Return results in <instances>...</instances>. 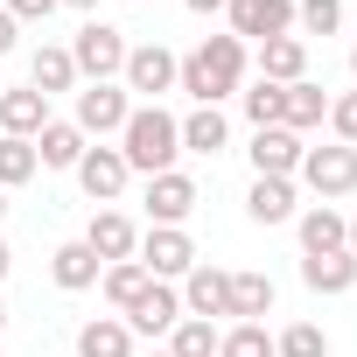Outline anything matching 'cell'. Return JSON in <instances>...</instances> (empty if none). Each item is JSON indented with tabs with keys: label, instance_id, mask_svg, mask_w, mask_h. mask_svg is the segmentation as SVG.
Returning <instances> with one entry per match:
<instances>
[{
	"label": "cell",
	"instance_id": "cell-41",
	"mask_svg": "<svg viewBox=\"0 0 357 357\" xmlns=\"http://www.w3.org/2000/svg\"><path fill=\"white\" fill-rule=\"evenodd\" d=\"M350 77H357V43H350Z\"/></svg>",
	"mask_w": 357,
	"mask_h": 357
},
{
	"label": "cell",
	"instance_id": "cell-1",
	"mask_svg": "<svg viewBox=\"0 0 357 357\" xmlns=\"http://www.w3.org/2000/svg\"><path fill=\"white\" fill-rule=\"evenodd\" d=\"M245 84V43L238 36H204L183 63H175V91H190L197 105H218Z\"/></svg>",
	"mask_w": 357,
	"mask_h": 357
},
{
	"label": "cell",
	"instance_id": "cell-34",
	"mask_svg": "<svg viewBox=\"0 0 357 357\" xmlns=\"http://www.w3.org/2000/svg\"><path fill=\"white\" fill-rule=\"evenodd\" d=\"M329 126H336V140H343V147H357V91L329 98Z\"/></svg>",
	"mask_w": 357,
	"mask_h": 357
},
{
	"label": "cell",
	"instance_id": "cell-23",
	"mask_svg": "<svg viewBox=\"0 0 357 357\" xmlns=\"http://www.w3.org/2000/svg\"><path fill=\"white\" fill-rule=\"evenodd\" d=\"M77 357H133V329L119 315H91L77 329Z\"/></svg>",
	"mask_w": 357,
	"mask_h": 357
},
{
	"label": "cell",
	"instance_id": "cell-22",
	"mask_svg": "<svg viewBox=\"0 0 357 357\" xmlns=\"http://www.w3.org/2000/svg\"><path fill=\"white\" fill-rule=\"evenodd\" d=\"M84 147H91V140H84L70 119H50V126L36 133V161H43V168H77V161H84Z\"/></svg>",
	"mask_w": 357,
	"mask_h": 357
},
{
	"label": "cell",
	"instance_id": "cell-11",
	"mask_svg": "<svg viewBox=\"0 0 357 357\" xmlns=\"http://www.w3.org/2000/svg\"><path fill=\"white\" fill-rule=\"evenodd\" d=\"M183 315H204V322L231 315V266H211V259H197V266L183 273Z\"/></svg>",
	"mask_w": 357,
	"mask_h": 357
},
{
	"label": "cell",
	"instance_id": "cell-18",
	"mask_svg": "<svg viewBox=\"0 0 357 357\" xmlns=\"http://www.w3.org/2000/svg\"><path fill=\"white\" fill-rule=\"evenodd\" d=\"M294 231H301V259H308V252H343L350 218H343L336 204H308V211L294 218Z\"/></svg>",
	"mask_w": 357,
	"mask_h": 357
},
{
	"label": "cell",
	"instance_id": "cell-30",
	"mask_svg": "<svg viewBox=\"0 0 357 357\" xmlns=\"http://www.w3.org/2000/svg\"><path fill=\"white\" fill-rule=\"evenodd\" d=\"M238 105H245V119H252V133L259 126H280V112H287V84H252V91H238Z\"/></svg>",
	"mask_w": 357,
	"mask_h": 357
},
{
	"label": "cell",
	"instance_id": "cell-3",
	"mask_svg": "<svg viewBox=\"0 0 357 357\" xmlns=\"http://www.w3.org/2000/svg\"><path fill=\"white\" fill-rule=\"evenodd\" d=\"M70 63H77V77H84V84H112V77L126 70V36H119L112 22H98V15H91V22L77 29V43H70Z\"/></svg>",
	"mask_w": 357,
	"mask_h": 357
},
{
	"label": "cell",
	"instance_id": "cell-12",
	"mask_svg": "<svg viewBox=\"0 0 357 357\" xmlns=\"http://www.w3.org/2000/svg\"><path fill=\"white\" fill-rule=\"evenodd\" d=\"M133 336H168L175 322H183V287H175V280H147V294L119 315Z\"/></svg>",
	"mask_w": 357,
	"mask_h": 357
},
{
	"label": "cell",
	"instance_id": "cell-19",
	"mask_svg": "<svg viewBox=\"0 0 357 357\" xmlns=\"http://www.w3.org/2000/svg\"><path fill=\"white\" fill-rule=\"evenodd\" d=\"M259 77H266V84H301V77H308V43H301V36L259 43Z\"/></svg>",
	"mask_w": 357,
	"mask_h": 357
},
{
	"label": "cell",
	"instance_id": "cell-24",
	"mask_svg": "<svg viewBox=\"0 0 357 357\" xmlns=\"http://www.w3.org/2000/svg\"><path fill=\"white\" fill-rule=\"evenodd\" d=\"M322 119H329V91H322L315 77L287 84V112H280V126H287V133H308V126H322Z\"/></svg>",
	"mask_w": 357,
	"mask_h": 357
},
{
	"label": "cell",
	"instance_id": "cell-7",
	"mask_svg": "<svg viewBox=\"0 0 357 357\" xmlns=\"http://www.w3.org/2000/svg\"><path fill=\"white\" fill-rule=\"evenodd\" d=\"M126 112H133L126 84H84V91H77V112H70V126H77L84 140H112V133L126 126Z\"/></svg>",
	"mask_w": 357,
	"mask_h": 357
},
{
	"label": "cell",
	"instance_id": "cell-25",
	"mask_svg": "<svg viewBox=\"0 0 357 357\" xmlns=\"http://www.w3.org/2000/svg\"><path fill=\"white\" fill-rule=\"evenodd\" d=\"M225 140H231V126H225L218 105H197L183 119V154H225Z\"/></svg>",
	"mask_w": 357,
	"mask_h": 357
},
{
	"label": "cell",
	"instance_id": "cell-4",
	"mask_svg": "<svg viewBox=\"0 0 357 357\" xmlns=\"http://www.w3.org/2000/svg\"><path fill=\"white\" fill-rule=\"evenodd\" d=\"M294 183H308L322 204H329V197H350V190H357V147H343V140L308 147V154H301V168H294Z\"/></svg>",
	"mask_w": 357,
	"mask_h": 357
},
{
	"label": "cell",
	"instance_id": "cell-28",
	"mask_svg": "<svg viewBox=\"0 0 357 357\" xmlns=\"http://www.w3.org/2000/svg\"><path fill=\"white\" fill-rule=\"evenodd\" d=\"M218 322H204V315H183V322H175L168 329V357H218Z\"/></svg>",
	"mask_w": 357,
	"mask_h": 357
},
{
	"label": "cell",
	"instance_id": "cell-16",
	"mask_svg": "<svg viewBox=\"0 0 357 357\" xmlns=\"http://www.w3.org/2000/svg\"><path fill=\"white\" fill-rule=\"evenodd\" d=\"M245 154H252V175H294L308 147H301V133H287V126H259Z\"/></svg>",
	"mask_w": 357,
	"mask_h": 357
},
{
	"label": "cell",
	"instance_id": "cell-42",
	"mask_svg": "<svg viewBox=\"0 0 357 357\" xmlns=\"http://www.w3.org/2000/svg\"><path fill=\"white\" fill-rule=\"evenodd\" d=\"M0 218H8V190H0Z\"/></svg>",
	"mask_w": 357,
	"mask_h": 357
},
{
	"label": "cell",
	"instance_id": "cell-43",
	"mask_svg": "<svg viewBox=\"0 0 357 357\" xmlns=\"http://www.w3.org/2000/svg\"><path fill=\"white\" fill-rule=\"evenodd\" d=\"M0 329H8V301H0Z\"/></svg>",
	"mask_w": 357,
	"mask_h": 357
},
{
	"label": "cell",
	"instance_id": "cell-15",
	"mask_svg": "<svg viewBox=\"0 0 357 357\" xmlns=\"http://www.w3.org/2000/svg\"><path fill=\"white\" fill-rule=\"evenodd\" d=\"M50 126V98L36 84H15V91H0V133L8 140H36Z\"/></svg>",
	"mask_w": 357,
	"mask_h": 357
},
{
	"label": "cell",
	"instance_id": "cell-31",
	"mask_svg": "<svg viewBox=\"0 0 357 357\" xmlns=\"http://www.w3.org/2000/svg\"><path fill=\"white\" fill-rule=\"evenodd\" d=\"M273 357H329V329L322 322H287L273 336Z\"/></svg>",
	"mask_w": 357,
	"mask_h": 357
},
{
	"label": "cell",
	"instance_id": "cell-27",
	"mask_svg": "<svg viewBox=\"0 0 357 357\" xmlns=\"http://www.w3.org/2000/svg\"><path fill=\"white\" fill-rule=\"evenodd\" d=\"M273 315V273H231V322Z\"/></svg>",
	"mask_w": 357,
	"mask_h": 357
},
{
	"label": "cell",
	"instance_id": "cell-26",
	"mask_svg": "<svg viewBox=\"0 0 357 357\" xmlns=\"http://www.w3.org/2000/svg\"><path fill=\"white\" fill-rule=\"evenodd\" d=\"M98 294H105V301H112V308L126 315V308H133V301L147 294V266H140V259H112V266L98 273Z\"/></svg>",
	"mask_w": 357,
	"mask_h": 357
},
{
	"label": "cell",
	"instance_id": "cell-44",
	"mask_svg": "<svg viewBox=\"0 0 357 357\" xmlns=\"http://www.w3.org/2000/svg\"><path fill=\"white\" fill-rule=\"evenodd\" d=\"M154 357H168V350H154Z\"/></svg>",
	"mask_w": 357,
	"mask_h": 357
},
{
	"label": "cell",
	"instance_id": "cell-8",
	"mask_svg": "<svg viewBox=\"0 0 357 357\" xmlns=\"http://www.w3.org/2000/svg\"><path fill=\"white\" fill-rule=\"evenodd\" d=\"M225 36L238 43H273V36H294V0H225Z\"/></svg>",
	"mask_w": 357,
	"mask_h": 357
},
{
	"label": "cell",
	"instance_id": "cell-20",
	"mask_svg": "<svg viewBox=\"0 0 357 357\" xmlns=\"http://www.w3.org/2000/svg\"><path fill=\"white\" fill-rule=\"evenodd\" d=\"M301 287L308 294H350L357 287V259L350 252H308L301 259Z\"/></svg>",
	"mask_w": 357,
	"mask_h": 357
},
{
	"label": "cell",
	"instance_id": "cell-33",
	"mask_svg": "<svg viewBox=\"0 0 357 357\" xmlns=\"http://www.w3.org/2000/svg\"><path fill=\"white\" fill-rule=\"evenodd\" d=\"M218 357H273V336H266V322H231V329L218 336Z\"/></svg>",
	"mask_w": 357,
	"mask_h": 357
},
{
	"label": "cell",
	"instance_id": "cell-38",
	"mask_svg": "<svg viewBox=\"0 0 357 357\" xmlns=\"http://www.w3.org/2000/svg\"><path fill=\"white\" fill-rule=\"evenodd\" d=\"M190 15H225V0H183Z\"/></svg>",
	"mask_w": 357,
	"mask_h": 357
},
{
	"label": "cell",
	"instance_id": "cell-13",
	"mask_svg": "<svg viewBox=\"0 0 357 357\" xmlns=\"http://www.w3.org/2000/svg\"><path fill=\"white\" fill-rule=\"evenodd\" d=\"M84 245L98 252V266H112V259H133V252H140V225H133L119 204H105V211H91V225H84Z\"/></svg>",
	"mask_w": 357,
	"mask_h": 357
},
{
	"label": "cell",
	"instance_id": "cell-29",
	"mask_svg": "<svg viewBox=\"0 0 357 357\" xmlns=\"http://www.w3.org/2000/svg\"><path fill=\"white\" fill-rule=\"evenodd\" d=\"M36 175H43L36 140H8L0 133V190H22V183H36Z\"/></svg>",
	"mask_w": 357,
	"mask_h": 357
},
{
	"label": "cell",
	"instance_id": "cell-40",
	"mask_svg": "<svg viewBox=\"0 0 357 357\" xmlns=\"http://www.w3.org/2000/svg\"><path fill=\"white\" fill-rule=\"evenodd\" d=\"M343 252H350V259H357V218H350V231H343Z\"/></svg>",
	"mask_w": 357,
	"mask_h": 357
},
{
	"label": "cell",
	"instance_id": "cell-37",
	"mask_svg": "<svg viewBox=\"0 0 357 357\" xmlns=\"http://www.w3.org/2000/svg\"><path fill=\"white\" fill-rule=\"evenodd\" d=\"M56 8H77V15H84V22H91V15H98V8H105V0H56Z\"/></svg>",
	"mask_w": 357,
	"mask_h": 357
},
{
	"label": "cell",
	"instance_id": "cell-5",
	"mask_svg": "<svg viewBox=\"0 0 357 357\" xmlns=\"http://www.w3.org/2000/svg\"><path fill=\"white\" fill-rule=\"evenodd\" d=\"M133 259L147 266V280H183V273L197 266V238H190L183 225H147Z\"/></svg>",
	"mask_w": 357,
	"mask_h": 357
},
{
	"label": "cell",
	"instance_id": "cell-21",
	"mask_svg": "<svg viewBox=\"0 0 357 357\" xmlns=\"http://www.w3.org/2000/svg\"><path fill=\"white\" fill-rule=\"evenodd\" d=\"M29 84H36L43 98H56V91H77V63H70V50H63V43H43V50L29 56Z\"/></svg>",
	"mask_w": 357,
	"mask_h": 357
},
{
	"label": "cell",
	"instance_id": "cell-6",
	"mask_svg": "<svg viewBox=\"0 0 357 357\" xmlns=\"http://www.w3.org/2000/svg\"><path fill=\"white\" fill-rule=\"evenodd\" d=\"M175 63H183V56H175V50H161V43H140V50H126V98L140 91V105H161L168 91H175Z\"/></svg>",
	"mask_w": 357,
	"mask_h": 357
},
{
	"label": "cell",
	"instance_id": "cell-2",
	"mask_svg": "<svg viewBox=\"0 0 357 357\" xmlns=\"http://www.w3.org/2000/svg\"><path fill=\"white\" fill-rule=\"evenodd\" d=\"M119 154H126L133 175H168L175 154H183V119L168 105H133L126 126H119Z\"/></svg>",
	"mask_w": 357,
	"mask_h": 357
},
{
	"label": "cell",
	"instance_id": "cell-14",
	"mask_svg": "<svg viewBox=\"0 0 357 357\" xmlns=\"http://www.w3.org/2000/svg\"><path fill=\"white\" fill-rule=\"evenodd\" d=\"M245 218H252V225H294V218H301L294 175H252V190H245Z\"/></svg>",
	"mask_w": 357,
	"mask_h": 357
},
{
	"label": "cell",
	"instance_id": "cell-36",
	"mask_svg": "<svg viewBox=\"0 0 357 357\" xmlns=\"http://www.w3.org/2000/svg\"><path fill=\"white\" fill-rule=\"evenodd\" d=\"M15 43H22V22H15L8 8H0V56H15Z\"/></svg>",
	"mask_w": 357,
	"mask_h": 357
},
{
	"label": "cell",
	"instance_id": "cell-17",
	"mask_svg": "<svg viewBox=\"0 0 357 357\" xmlns=\"http://www.w3.org/2000/svg\"><path fill=\"white\" fill-rule=\"evenodd\" d=\"M98 273H105V266H98V252H91L84 238H63V245L50 252V280H56L63 294H84V287H98Z\"/></svg>",
	"mask_w": 357,
	"mask_h": 357
},
{
	"label": "cell",
	"instance_id": "cell-10",
	"mask_svg": "<svg viewBox=\"0 0 357 357\" xmlns=\"http://www.w3.org/2000/svg\"><path fill=\"white\" fill-rule=\"evenodd\" d=\"M204 204L197 175L168 168V175H147V225H190V211Z\"/></svg>",
	"mask_w": 357,
	"mask_h": 357
},
{
	"label": "cell",
	"instance_id": "cell-32",
	"mask_svg": "<svg viewBox=\"0 0 357 357\" xmlns=\"http://www.w3.org/2000/svg\"><path fill=\"white\" fill-rule=\"evenodd\" d=\"M343 29V0H294V36H336Z\"/></svg>",
	"mask_w": 357,
	"mask_h": 357
},
{
	"label": "cell",
	"instance_id": "cell-35",
	"mask_svg": "<svg viewBox=\"0 0 357 357\" xmlns=\"http://www.w3.org/2000/svg\"><path fill=\"white\" fill-rule=\"evenodd\" d=\"M0 8H8L15 22H50V15H56V0H0Z\"/></svg>",
	"mask_w": 357,
	"mask_h": 357
},
{
	"label": "cell",
	"instance_id": "cell-39",
	"mask_svg": "<svg viewBox=\"0 0 357 357\" xmlns=\"http://www.w3.org/2000/svg\"><path fill=\"white\" fill-rule=\"evenodd\" d=\"M15 273V252H8V238H0V280H8Z\"/></svg>",
	"mask_w": 357,
	"mask_h": 357
},
{
	"label": "cell",
	"instance_id": "cell-9",
	"mask_svg": "<svg viewBox=\"0 0 357 357\" xmlns=\"http://www.w3.org/2000/svg\"><path fill=\"white\" fill-rule=\"evenodd\" d=\"M70 175H77V190H84L98 211H105V204H119V197H126V183H133L126 154H119V147H105V140H98V147H84V161H77Z\"/></svg>",
	"mask_w": 357,
	"mask_h": 357
}]
</instances>
